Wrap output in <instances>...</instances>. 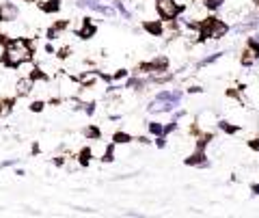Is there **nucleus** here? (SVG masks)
I'll return each instance as SVG.
<instances>
[{
	"label": "nucleus",
	"mask_w": 259,
	"mask_h": 218,
	"mask_svg": "<svg viewBox=\"0 0 259 218\" xmlns=\"http://www.w3.org/2000/svg\"><path fill=\"white\" fill-rule=\"evenodd\" d=\"M32 54H35V45L28 39H24V37L9 39V43L4 45V52H2V65L11 69H17L22 65L30 63Z\"/></svg>",
	"instance_id": "nucleus-1"
},
{
	"label": "nucleus",
	"mask_w": 259,
	"mask_h": 218,
	"mask_svg": "<svg viewBox=\"0 0 259 218\" xmlns=\"http://www.w3.org/2000/svg\"><path fill=\"white\" fill-rule=\"evenodd\" d=\"M199 30H201V37L203 39H223L227 32H229V26H227L223 19L218 17H205L203 22L199 24Z\"/></svg>",
	"instance_id": "nucleus-2"
},
{
	"label": "nucleus",
	"mask_w": 259,
	"mask_h": 218,
	"mask_svg": "<svg viewBox=\"0 0 259 218\" xmlns=\"http://www.w3.org/2000/svg\"><path fill=\"white\" fill-rule=\"evenodd\" d=\"M155 11H158V15L162 19L173 22V19H177V15L181 13V4L177 0H155Z\"/></svg>",
	"instance_id": "nucleus-3"
},
{
	"label": "nucleus",
	"mask_w": 259,
	"mask_h": 218,
	"mask_svg": "<svg viewBox=\"0 0 259 218\" xmlns=\"http://www.w3.org/2000/svg\"><path fill=\"white\" fill-rule=\"evenodd\" d=\"M19 17V6L15 2H2L0 4V22L11 24Z\"/></svg>",
	"instance_id": "nucleus-4"
},
{
	"label": "nucleus",
	"mask_w": 259,
	"mask_h": 218,
	"mask_svg": "<svg viewBox=\"0 0 259 218\" xmlns=\"http://www.w3.org/2000/svg\"><path fill=\"white\" fill-rule=\"evenodd\" d=\"M257 58H259V43H257V39H251L249 45H246L242 52V65L249 67V65H253Z\"/></svg>",
	"instance_id": "nucleus-5"
},
{
	"label": "nucleus",
	"mask_w": 259,
	"mask_h": 218,
	"mask_svg": "<svg viewBox=\"0 0 259 218\" xmlns=\"http://www.w3.org/2000/svg\"><path fill=\"white\" fill-rule=\"evenodd\" d=\"M35 89V80H32V76H24V78H19V80L15 82V95L17 97H26V95H30V91Z\"/></svg>",
	"instance_id": "nucleus-6"
},
{
	"label": "nucleus",
	"mask_w": 259,
	"mask_h": 218,
	"mask_svg": "<svg viewBox=\"0 0 259 218\" xmlns=\"http://www.w3.org/2000/svg\"><path fill=\"white\" fill-rule=\"evenodd\" d=\"M95 32H97V26H95V22H93V19H91V17H84V19H82L80 30H78L76 35L80 37V39H91V37L95 35Z\"/></svg>",
	"instance_id": "nucleus-7"
},
{
	"label": "nucleus",
	"mask_w": 259,
	"mask_h": 218,
	"mask_svg": "<svg viewBox=\"0 0 259 218\" xmlns=\"http://www.w3.org/2000/svg\"><path fill=\"white\" fill-rule=\"evenodd\" d=\"M186 164H188V167H207V156H205V151L199 147L192 156L186 158Z\"/></svg>",
	"instance_id": "nucleus-8"
},
{
	"label": "nucleus",
	"mask_w": 259,
	"mask_h": 218,
	"mask_svg": "<svg viewBox=\"0 0 259 218\" xmlns=\"http://www.w3.org/2000/svg\"><path fill=\"white\" fill-rule=\"evenodd\" d=\"M142 28H145L151 37H162V35H164V24L158 22V19H155V22H153V19H147V22L142 24Z\"/></svg>",
	"instance_id": "nucleus-9"
},
{
	"label": "nucleus",
	"mask_w": 259,
	"mask_h": 218,
	"mask_svg": "<svg viewBox=\"0 0 259 218\" xmlns=\"http://www.w3.org/2000/svg\"><path fill=\"white\" fill-rule=\"evenodd\" d=\"M67 28H69V22H67V19H65V22H56L54 26H52V28H48V39H50V41H52V39H58Z\"/></svg>",
	"instance_id": "nucleus-10"
},
{
	"label": "nucleus",
	"mask_w": 259,
	"mask_h": 218,
	"mask_svg": "<svg viewBox=\"0 0 259 218\" xmlns=\"http://www.w3.org/2000/svg\"><path fill=\"white\" fill-rule=\"evenodd\" d=\"M76 4L80 6V9H89V11H95V13H102V9H104L102 0H78Z\"/></svg>",
	"instance_id": "nucleus-11"
},
{
	"label": "nucleus",
	"mask_w": 259,
	"mask_h": 218,
	"mask_svg": "<svg viewBox=\"0 0 259 218\" xmlns=\"http://www.w3.org/2000/svg\"><path fill=\"white\" fill-rule=\"evenodd\" d=\"M61 0H43L41 4H39V9H41L43 13H58L61 11Z\"/></svg>",
	"instance_id": "nucleus-12"
},
{
	"label": "nucleus",
	"mask_w": 259,
	"mask_h": 218,
	"mask_svg": "<svg viewBox=\"0 0 259 218\" xmlns=\"http://www.w3.org/2000/svg\"><path fill=\"white\" fill-rule=\"evenodd\" d=\"M91 158H93V149H91V147H82L80 154H78V164H80V167H89Z\"/></svg>",
	"instance_id": "nucleus-13"
},
{
	"label": "nucleus",
	"mask_w": 259,
	"mask_h": 218,
	"mask_svg": "<svg viewBox=\"0 0 259 218\" xmlns=\"http://www.w3.org/2000/svg\"><path fill=\"white\" fill-rule=\"evenodd\" d=\"M84 136H87V141H100L102 130L97 128V125H87V128H84Z\"/></svg>",
	"instance_id": "nucleus-14"
},
{
	"label": "nucleus",
	"mask_w": 259,
	"mask_h": 218,
	"mask_svg": "<svg viewBox=\"0 0 259 218\" xmlns=\"http://www.w3.org/2000/svg\"><path fill=\"white\" fill-rule=\"evenodd\" d=\"M134 138L128 134V132H115L113 134V143L115 145H128V143H132Z\"/></svg>",
	"instance_id": "nucleus-15"
},
{
	"label": "nucleus",
	"mask_w": 259,
	"mask_h": 218,
	"mask_svg": "<svg viewBox=\"0 0 259 218\" xmlns=\"http://www.w3.org/2000/svg\"><path fill=\"white\" fill-rule=\"evenodd\" d=\"M147 130H149V134H153V136H162V134H164V125H162L160 121H149L147 123Z\"/></svg>",
	"instance_id": "nucleus-16"
},
{
	"label": "nucleus",
	"mask_w": 259,
	"mask_h": 218,
	"mask_svg": "<svg viewBox=\"0 0 259 218\" xmlns=\"http://www.w3.org/2000/svg\"><path fill=\"white\" fill-rule=\"evenodd\" d=\"M100 160H102V162H113V160H115V143L106 145V149H104V154H102Z\"/></svg>",
	"instance_id": "nucleus-17"
},
{
	"label": "nucleus",
	"mask_w": 259,
	"mask_h": 218,
	"mask_svg": "<svg viewBox=\"0 0 259 218\" xmlns=\"http://www.w3.org/2000/svg\"><path fill=\"white\" fill-rule=\"evenodd\" d=\"M113 6L117 9V13H121V15L126 17V19H132V13H130V11L126 9V4H123L121 0H113Z\"/></svg>",
	"instance_id": "nucleus-18"
},
{
	"label": "nucleus",
	"mask_w": 259,
	"mask_h": 218,
	"mask_svg": "<svg viewBox=\"0 0 259 218\" xmlns=\"http://www.w3.org/2000/svg\"><path fill=\"white\" fill-rule=\"evenodd\" d=\"M203 4L207 6V11H216L223 6V0H203Z\"/></svg>",
	"instance_id": "nucleus-19"
},
{
	"label": "nucleus",
	"mask_w": 259,
	"mask_h": 218,
	"mask_svg": "<svg viewBox=\"0 0 259 218\" xmlns=\"http://www.w3.org/2000/svg\"><path fill=\"white\" fill-rule=\"evenodd\" d=\"M220 56H223V52H216V54H212V56H207V58H203V61L199 63V67H205V65H210V63H214V61H218Z\"/></svg>",
	"instance_id": "nucleus-20"
},
{
	"label": "nucleus",
	"mask_w": 259,
	"mask_h": 218,
	"mask_svg": "<svg viewBox=\"0 0 259 218\" xmlns=\"http://www.w3.org/2000/svg\"><path fill=\"white\" fill-rule=\"evenodd\" d=\"M218 128L223 130V132H227V134H233V132H238V125H229L227 121H220V123H218Z\"/></svg>",
	"instance_id": "nucleus-21"
},
{
	"label": "nucleus",
	"mask_w": 259,
	"mask_h": 218,
	"mask_svg": "<svg viewBox=\"0 0 259 218\" xmlns=\"http://www.w3.org/2000/svg\"><path fill=\"white\" fill-rule=\"evenodd\" d=\"M9 110H11V104L6 100H0V117H4Z\"/></svg>",
	"instance_id": "nucleus-22"
},
{
	"label": "nucleus",
	"mask_w": 259,
	"mask_h": 218,
	"mask_svg": "<svg viewBox=\"0 0 259 218\" xmlns=\"http://www.w3.org/2000/svg\"><path fill=\"white\" fill-rule=\"evenodd\" d=\"M43 108H45V104H43L41 100H37V102H32V104H30V110H32V112H41Z\"/></svg>",
	"instance_id": "nucleus-23"
},
{
	"label": "nucleus",
	"mask_w": 259,
	"mask_h": 218,
	"mask_svg": "<svg viewBox=\"0 0 259 218\" xmlns=\"http://www.w3.org/2000/svg\"><path fill=\"white\" fill-rule=\"evenodd\" d=\"M123 78H128V69H117L113 74V80H123Z\"/></svg>",
	"instance_id": "nucleus-24"
},
{
	"label": "nucleus",
	"mask_w": 259,
	"mask_h": 218,
	"mask_svg": "<svg viewBox=\"0 0 259 218\" xmlns=\"http://www.w3.org/2000/svg\"><path fill=\"white\" fill-rule=\"evenodd\" d=\"M82 110H84V112H87V115L91 117V115H93V112H95V104H93V102H89V104H82Z\"/></svg>",
	"instance_id": "nucleus-25"
},
{
	"label": "nucleus",
	"mask_w": 259,
	"mask_h": 218,
	"mask_svg": "<svg viewBox=\"0 0 259 218\" xmlns=\"http://www.w3.org/2000/svg\"><path fill=\"white\" fill-rule=\"evenodd\" d=\"M19 160L17 158H11V160H4V162H0V169H6V167H15Z\"/></svg>",
	"instance_id": "nucleus-26"
},
{
	"label": "nucleus",
	"mask_w": 259,
	"mask_h": 218,
	"mask_svg": "<svg viewBox=\"0 0 259 218\" xmlns=\"http://www.w3.org/2000/svg\"><path fill=\"white\" fill-rule=\"evenodd\" d=\"M56 54H58V58H67L71 54V48H63V50H58Z\"/></svg>",
	"instance_id": "nucleus-27"
},
{
	"label": "nucleus",
	"mask_w": 259,
	"mask_h": 218,
	"mask_svg": "<svg viewBox=\"0 0 259 218\" xmlns=\"http://www.w3.org/2000/svg\"><path fill=\"white\" fill-rule=\"evenodd\" d=\"M249 147L255 149V151H259V138H253V141H249Z\"/></svg>",
	"instance_id": "nucleus-28"
},
{
	"label": "nucleus",
	"mask_w": 259,
	"mask_h": 218,
	"mask_svg": "<svg viewBox=\"0 0 259 218\" xmlns=\"http://www.w3.org/2000/svg\"><path fill=\"white\" fill-rule=\"evenodd\" d=\"M155 145H158V147H164V145H166V138H164V134L155 138Z\"/></svg>",
	"instance_id": "nucleus-29"
},
{
	"label": "nucleus",
	"mask_w": 259,
	"mask_h": 218,
	"mask_svg": "<svg viewBox=\"0 0 259 218\" xmlns=\"http://www.w3.org/2000/svg\"><path fill=\"white\" fill-rule=\"evenodd\" d=\"M45 52H48V54H56V48L52 43H48V45H45Z\"/></svg>",
	"instance_id": "nucleus-30"
},
{
	"label": "nucleus",
	"mask_w": 259,
	"mask_h": 218,
	"mask_svg": "<svg viewBox=\"0 0 259 218\" xmlns=\"http://www.w3.org/2000/svg\"><path fill=\"white\" fill-rule=\"evenodd\" d=\"M54 164H56V167H63V164H65V158H63V156L54 158Z\"/></svg>",
	"instance_id": "nucleus-31"
},
{
	"label": "nucleus",
	"mask_w": 259,
	"mask_h": 218,
	"mask_svg": "<svg viewBox=\"0 0 259 218\" xmlns=\"http://www.w3.org/2000/svg\"><path fill=\"white\" fill-rule=\"evenodd\" d=\"M15 175H19V177H24V175H26V171H24V169H15Z\"/></svg>",
	"instance_id": "nucleus-32"
},
{
	"label": "nucleus",
	"mask_w": 259,
	"mask_h": 218,
	"mask_svg": "<svg viewBox=\"0 0 259 218\" xmlns=\"http://www.w3.org/2000/svg\"><path fill=\"white\" fill-rule=\"evenodd\" d=\"M253 193L259 195V184H255V186H253Z\"/></svg>",
	"instance_id": "nucleus-33"
}]
</instances>
